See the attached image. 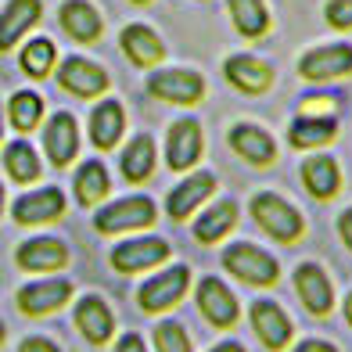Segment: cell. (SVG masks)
<instances>
[{
  "mask_svg": "<svg viewBox=\"0 0 352 352\" xmlns=\"http://www.w3.org/2000/svg\"><path fill=\"white\" fill-rule=\"evenodd\" d=\"M166 259H169V245L162 237H137V241H122L111 252V266L119 274H140V270H151Z\"/></svg>",
  "mask_w": 352,
  "mask_h": 352,
  "instance_id": "cell-9",
  "label": "cell"
},
{
  "mask_svg": "<svg viewBox=\"0 0 352 352\" xmlns=\"http://www.w3.org/2000/svg\"><path fill=\"white\" fill-rule=\"evenodd\" d=\"M76 327L83 331V338L94 345H104L116 331V320H111V309L104 306V298L87 295L76 302Z\"/></svg>",
  "mask_w": 352,
  "mask_h": 352,
  "instance_id": "cell-19",
  "label": "cell"
},
{
  "mask_svg": "<svg viewBox=\"0 0 352 352\" xmlns=\"http://www.w3.org/2000/svg\"><path fill=\"white\" fill-rule=\"evenodd\" d=\"M119 43H122L126 58H130L137 69H155L158 61L166 58L162 40H158L155 29H148V25H126L122 36H119Z\"/></svg>",
  "mask_w": 352,
  "mask_h": 352,
  "instance_id": "cell-21",
  "label": "cell"
},
{
  "mask_svg": "<svg viewBox=\"0 0 352 352\" xmlns=\"http://www.w3.org/2000/svg\"><path fill=\"white\" fill-rule=\"evenodd\" d=\"M54 61H58V51H54V43H51V40H43V36L29 40V43L22 47V54H19V65H22V72H25L29 79L51 76Z\"/></svg>",
  "mask_w": 352,
  "mask_h": 352,
  "instance_id": "cell-33",
  "label": "cell"
},
{
  "mask_svg": "<svg viewBox=\"0 0 352 352\" xmlns=\"http://www.w3.org/2000/svg\"><path fill=\"white\" fill-rule=\"evenodd\" d=\"M201 122L198 119H180V122H173V130H169V144H166V155H169V166L176 173H184L190 169L201 158Z\"/></svg>",
  "mask_w": 352,
  "mask_h": 352,
  "instance_id": "cell-16",
  "label": "cell"
},
{
  "mask_svg": "<svg viewBox=\"0 0 352 352\" xmlns=\"http://www.w3.org/2000/svg\"><path fill=\"white\" fill-rule=\"evenodd\" d=\"M0 219H4V184H0Z\"/></svg>",
  "mask_w": 352,
  "mask_h": 352,
  "instance_id": "cell-42",
  "label": "cell"
},
{
  "mask_svg": "<svg viewBox=\"0 0 352 352\" xmlns=\"http://www.w3.org/2000/svg\"><path fill=\"white\" fill-rule=\"evenodd\" d=\"M116 352H148V349H144V338H140V334H122L119 345H116Z\"/></svg>",
  "mask_w": 352,
  "mask_h": 352,
  "instance_id": "cell-37",
  "label": "cell"
},
{
  "mask_svg": "<svg viewBox=\"0 0 352 352\" xmlns=\"http://www.w3.org/2000/svg\"><path fill=\"white\" fill-rule=\"evenodd\" d=\"M298 72L306 79H338L345 72H352V47L349 43H327L316 51L302 54Z\"/></svg>",
  "mask_w": 352,
  "mask_h": 352,
  "instance_id": "cell-12",
  "label": "cell"
},
{
  "mask_svg": "<svg viewBox=\"0 0 352 352\" xmlns=\"http://www.w3.org/2000/svg\"><path fill=\"white\" fill-rule=\"evenodd\" d=\"M324 14L331 29H352V0H331Z\"/></svg>",
  "mask_w": 352,
  "mask_h": 352,
  "instance_id": "cell-35",
  "label": "cell"
},
{
  "mask_svg": "<svg viewBox=\"0 0 352 352\" xmlns=\"http://www.w3.org/2000/svg\"><path fill=\"white\" fill-rule=\"evenodd\" d=\"M223 72H227L230 83L241 94H248V98H259V94H266L274 87V69H270L266 61L252 58V54H230Z\"/></svg>",
  "mask_w": 352,
  "mask_h": 352,
  "instance_id": "cell-13",
  "label": "cell"
},
{
  "mask_svg": "<svg viewBox=\"0 0 352 352\" xmlns=\"http://www.w3.org/2000/svg\"><path fill=\"white\" fill-rule=\"evenodd\" d=\"M338 126H334V116H298L292 122V144L295 148H324V144L334 140Z\"/></svg>",
  "mask_w": 352,
  "mask_h": 352,
  "instance_id": "cell-26",
  "label": "cell"
},
{
  "mask_svg": "<svg viewBox=\"0 0 352 352\" xmlns=\"http://www.w3.org/2000/svg\"><path fill=\"white\" fill-rule=\"evenodd\" d=\"M158 216L155 201L151 198H122V201H111L108 209L98 212L94 219V227L101 234H122V230H140V227H151Z\"/></svg>",
  "mask_w": 352,
  "mask_h": 352,
  "instance_id": "cell-5",
  "label": "cell"
},
{
  "mask_svg": "<svg viewBox=\"0 0 352 352\" xmlns=\"http://www.w3.org/2000/svg\"><path fill=\"white\" fill-rule=\"evenodd\" d=\"M295 352H338V349L327 345V342H316V338H309V342H302Z\"/></svg>",
  "mask_w": 352,
  "mask_h": 352,
  "instance_id": "cell-39",
  "label": "cell"
},
{
  "mask_svg": "<svg viewBox=\"0 0 352 352\" xmlns=\"http://www.w3.org/2000/svg\"><path fill=\"white\" fill-rule=\"evenodd\" d=\"M133 4H148V0H133Z\"/></svg>",
  "mask_w": 352,
  "mask_h": 352,
  "instance_id": "cell-44",
  "label": "cell"
},
{
  "mask_svg": "<svg viewBox=\"0 0 352 352\" xmlns=\"http://www.w3.org/2000/svg\"><path fill=\"white\" fill-rule=\"evenodd\" d=\"M295 287H298V298L306 302V309L316 316H327L334 306V292H331V280L327 274L320 270L316 263H306L295 270Z\"/></svg>",
  "mask_w": 352,
  "mask_h": 352,
  "instance_id": "cell-18",
  "label": "cell"
},
{
  "mask_svg": "<svg viewBox=\"0 0 352 352\" xmlns=\"http://www.w3.org/2000/svg\"><path fill=\"white\" fill-rule=\"evenodd\" d=\"M61 29L76 40V43H94L101 36V14L94 11L87 0H65L61 4Z\"/></svg>",
  "mask_w": 352,
  "mask_h": 352,
  "instance_id": "cell-24",
  "label": "cell"
},
{
  "mask_svg": "<svg viewBox=\"0 0 352 352\" xmlns=\"http://www.w3.org/2000/svg\"><path fill=\"white\" fill-rule=\"evenodd\" d=\"M8 119L19 133H33L36 126L43 122V98L36 90H19L8 101Z\"/></svg>",
  "mask_w": 352,
  "mask_h": 352,
  "instance_id": "cell-29",
  "label": "cell"
},
{
  "mask_svg": "<svg viewBox=\"0 0 352 352\" xmlns=\"http://www.w3.org/2000/svg\"><path fill=\"white\" fill-rule=\"evenodd\" d=\"M119 169L130 184L148 180V176L155 173V140L151 137H133L130 148H126L122 158H119Z\"/></svg>",
  "mask_w": 352,
  "mask_h": 352,
  "instance_id": "cell-27",
  "label": "cell"
},
{
  "mask_svg": "<svg viewBox=\"0 0 352 352\" xmlns=\"http://www.w3.org/2000/svg\"><path fill=\"white\" fill-rule=\"evenodd\" d=\"M4 169H8V176L14 184H36L40 173H43L40 158H36V148H29L25 140H14V144L4 148Z\"/></svg>",
  "mask_w": 352,
  "mask_h": 352,
  "instance_id": "cell-28",
  "label": "cell"
},
{
  "mask_svg": "<svg viewBox=\"0 0 352 352\" xmlns=\"http://www.w3.org/2000/svg\"><path fill=\"white\" fill-rule=\"evenodd\" d=\"M212 352H245L241 345H237V342H223V345H216Z\"/></svg>",
  "mask_w": 352,
  "mask_h": 352,
  "instance_id": "cell-40",
  "label": "cell"
},
{
  "mask_svg": "<svg viewBox=\"0 0 352 352\" xmlns=\"http://www.w3.org/2000/svg\"><path fill=\"white\" fill-rule=\"evenodd\" d=\"M69 298H72V284L69 280H61V277L33 280V284H25L19 292V309L25 316H47V313L61 309Z\"/></svg>",
  "mask_w": 352,
  "mask_h": 352,
  "instance_id": "cell-10",
  "label": "cell"
},
{
  "mask_svg": "<svg viewBox=\"0 0 352 352\" xmlns=\"http://www.w3.org/2000/svg\"><path fill=\"white\" fill-rule=\"evenodd\" d=\"M108 187L111 184H108V173H104L101 162H83L79 166V173H76V198H79V205L94 209L98 201H104Z\"/></svg>",
  "mask_w": 352,
  "mask_h": 352,
  "instance_id": "cell-32",
  "label": "cell"
},
{
  "mask_svg": "<svg viewBox=\"0 0 352 352\" xmlns=\"http://www.w3.org/2000/svg\"><path fill=\"white\" fill-rule=\"evenodd\" d=\"M302 184L309 187L313 198H334L342 187V173L338 166H334V158L327 155H313L302 162Z\"/></svg>",
  "mask_w": 352,
  "mask_h": 352,
  "instance_id": "cell-25",
  "label": "cell"
},
{
  "mask_svg": "<svg viewBox=\"0 0 352 352\" xmlns=\"http://www.w3.org/2000/svg\"><path fill=\"white\" fill-rule=\"evenodd\" d=\"M43 151L51 158V166H58V169H65L76 158L79 133H76V119L69 111H58V116H51V122L43 126Z\"/></svg>",
  "mask_w": 352,
  "mask_h": 352,
  "instance_id": "cell-14",
  "label": "cell"
},
{
  "mask_svg": "<svg viewBox=\"0 0 352 352\" xmlns=\"http://www.w3.org/2000/svg\"><path fill=\"white\" fill-rule=\"evenodd\" d=\"M338 230H342V241L352 248V209H345V212H342V219H338Z\"/></svg>",
  "mask_w": 352,
  "mask_h": 352,
  "instance_id": "cell-38",
  "label": "cell"
},
{
  "mask_svg": "<svg viewBox=\"0 0 352 352\" xmlns=\"http://www.w3.org/2000/svg\"><path fill=\"white\" fill-rule=\"evenodd\" d=\"M212 190H216V176H212V173H195V176H187V180L169 195L166 212H169L176 223H180V219H187L190 212H195L198 205L212 195Z\"/></svg>",
  "mask_w": 352,
  "mask_h": 352,
  "instance_id": "cell-20",
  "label": "cell"
},
{
  "mask_svg": "<svg viewBox=\"0 0 352 352\" xmlns=\"http://www.w3.org/2000/svg\"><path fill=\"white\" fill-rule=\"evenodd\" d=\"M19 352H61L51 338H40V334H36V338H25L22 345H19Z\"/></svg>",
  "mask_w": 352,
  "mask_h": 352,
  "instance_id": "cell-36",
  "label": "cell"
},
{
  "mask_svg": "<svg viewBox=\"0 0 352 352\" xmlns=\"http://www.w3.org/2000/svg\"><path fill=\"white\" fill-rule=\"evenodd\" d=\"M230 148L252 166H270L277 158L274 137H270L266 130H259V126H248V122H241V126L230 130Z\"/></svg>",
  "mask_w": 352,
  "mask_h": 352,
  "instance_id": "cell-22",
  "label": "cell"
},
{
  "mask_svg": "<svg viewBox=\"0 0 352 352\" xmlns=\"http://www.w3.org/2000/svg\"><path fill=\"white\" fill-rule=\"evenodd\" d=\"M61 212H65V195L58 187H40L29 190L19 201L11 205V216L19 227H40V223H54Z\"/></svg>",
  "mask_w": 352,
  "mask_h": 352,
  "instance_id": "cell-7",
  "label": "cell"
},
{
  "mask_svg": "<svg viewBox=\"0 0 352 352\" xmlns=\"http://www.w3.org/2000/svg\"><path fill=\"white\" fill-rule=\"evenodd\" d=\"M345 320L352 324V292H349V298H345Z\"/></svg>",
  "mask_w": 352,
  "mask_h": 352,
  "instance_id": "cell-41",
  "label": "cell"
},
{
  "mask_svg": "<svg viewBox=\"0 0 352 352\" xmlns=\"http://www.w3.org/2000/svg\"><path fill=\"white\" fill-rule=\"evenodd\" d=\"M14 263L25 274H54L69 263V248L58 237H33V241H22L14 252Z\"/></svg>",
  "mask_w": 352,
  "mask_h": 352,
  "instance_id": "cell-8",
  "label": "cell"
},
{
  "mask_svg": "<svg viewBox=\"0 0 352 352\" xmlns=\"http://www.w3.org/2000/svg\"><path fill=\"white\" fill-rule=\"evenodd\" d=\"M252 216L270 237H277V241H284V245L298 241V234H302L298 209L287 205L280 195H255L252 198Z\"/></svg>",
  "mask_w": 352,
  "mask_h": 352,
  "instance_id": "cell-1",
  "label": "cell"
},
{
  "mask_svg": "<svg viewBox=\"0 0 352 352\" xmlns=\"http://www.w3.org/2000/svg\"><path fill=\"white\" fill-rule=\"evenodd\" d=\"M126 130V111L119 101H101L98 108L90 111V140H94V148H116L119 137Z\"/></svg>",
  "mask_w": 352,
  "mask_h": 352,
  "instance_id": "cell-23",
  "label": "cell"
},
{
  "mask_svg": "<svg viewBox=\"0 0 352 352\" xmlns=\"http://www.w3.org/2000/svg\"><path fill=\"white\" fill-rule=\"evenodd\" d=\"M234 223H237V205L234 201H219L195 223V237L201 245H212V241H219L223 234L234 230Z\"/></svg>",
  "mask_w": 352,
  "mask_h": 352,
  "instance_id": "cell-31",
  "label": "cell"
},
{
  "mask_svg": "<svg viewBox=\"0 0 352 352\" xmlns=\"http://www.w3.org/2000/svg\"><path fill=\"white\" fill-rule=\"evenodd\" d=\"M148 94L173 104H198L205 98V79L195 69H162V72H151Z\"/></svg>",
  "mask_w": 352,
  "mask_h": 352,
  "instance_id": "cell-3",
  "label": "cell"
},
{
  "mask_svg": "<svg viewBox=\"0 0 352 352\" xmlns=\"http://www.w3.org/2000/svg\"><path fill=\"white\" fill-rule=\"evenodd\" d=\"M223 266H227L237 280H245V284H277V277H280L274 255H266L263 248L245 245V241L230 245L227 252H223Z\"/></svg>",
  "mask_w": 352,
  "mask_h": 352,
  "instance_id": "cell-2",
  "label": "cell"
},
{
  "mask_svg": "<svg viewBox=\"0 0 352 352\" xmlns=\"http://www.w3.org/2000/svg\"><path fill=\"white\" fill-rule=\"evenodd\" d=\"M58 83L72 98H101L108 90V76L87 58H65V65L58 69Z\"/></svg>",
  "mask_w": 352,
  "mask_h": 352,
  "instance_id": "cell-11",
  "label": "cell"
},
{
  "mask_svg": "<svg viewBox=\"0 0 352 352\" xmlns=\"http://www.w3.org/2000/svg\"><path fill=\"white\" fill-rule=\"evenodd\" d=\"M40 14H43L40 0H8V8L0 11V54H8L40 22Z\"/></svg>",
  "mask_w": 352,
  "mask_h": 352,
  "instance_id": "cell-15",
  "label": "cell"
},
{
  "mask_svg": "<svg viewBox=\"0 0 352 352\" xmlns=\"http://www.w3.org/2000/svg\"><path fill=\"white\" fill-rule=\"evenodd\" d=\"M198 309H201V316L209 320L212 327H219V331L234 327L237 316H241V306H237L234 292H230V287L223 284L219 277H205V280L198 284Z\"/></svg>",
  "mask_w": 352,
  "mask_h": 352,
  "instance_id": "cell-6",
  "label": "cell"
},
{
  "mask_svg": "<svg viewBox=\"0 0 352 352\" xmlns=\"http://www.w3.org/2000/svg\"><path fill=\"white\" fill-rule=\"evenodd\" d=\"M227 8H230V19L237 25V33H245L248 40L263 36L270 29V11H266L263 0H227Z\"/></svg>",
  "mask_w": 352,
  "mask_h": 352,
  "instance_id": "cell-30",
  "label": "cell"
},
{
  "mask_svg": "<svg viewBox=\"0 0 352 352\" xmlns=\"http://www.w3.org/2000/svg\"><path fill=\"white\" fill-rule=\"evenodd\" d=\"M155 349L158 352H190V338L176 320H166V324L155 327Z\"/></svg>",
  "mask_w": 352,
  "mask_h": 352,
  "instance_id": "cell-34",
  "label": "cell"
},
{
  "mask_svg": "<svg viewBox=\"0 0 352 352\" xmlns=\"http://www.w3.org/2000/svg\"><path fill=\"white\" fill-rule=\"evenodd\" d=\"M252 327L263 338L266 349H284L287 342H292V320H287V313L277 306V302H266V298L255 302L252 306Z\"/></svg>",
  "mask_w": 352,
  "mask_h": 352,
  "instance_id": "cell-17",
  "label": "cell"
},
{
  "mask_svg": "<svg viewBox=\"0 0 352 352\" xmlns=\"http://www.w3.org/2000/svg\"><path fill=\"white\" fill-rule=\"evenodd\" d=\"M187 284H190V270L187 266H173V270H162L155 274L151 280L140 284V309L144 313H162V309H173L176 302L187 295Z\"/></svg>",
  "mask_w": 352,
  "mask_h": 352,
  "instance_id": "cell-4",
  "label": "cell"
},
{
  "mask_svg": "<svg viewBox=\"0 0 352 352\" xmlns=\"http://www.w3.org/2000/svg\"><path fill=\"white\" fill-rule=\"evenodd\" d=\"M0 140H4V108H0Z\"/></svg>",
  "mask_w": 352,
  "mask_h": 352,
  "instance_id": "cell-43",
  "label": "cell"
}]
</instances>
